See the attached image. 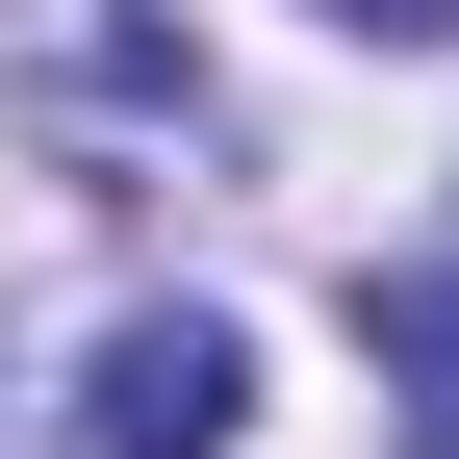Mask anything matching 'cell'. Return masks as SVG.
<instances>
[{
	"label": "cell",
	"instance_id": "cell-3",
	"mask_svg": "<svg viewBox=\"0 0 459 459\" xmlns=\"http://www.w3.org/2000/svg\"><path fill=\"white\" fill-rule=\"evenodd\" d=\"M307 26H358V51H459V0H307Z\"/></svg>",
	"mask_w": 459,
	"mask_h": 459
},
{
	"label": "cell",
	"instance_id": "cell-2",
	"mask_svg": "<svg viewBox=\"0 0 459 459\" xmlns=\"http://www.w3.org/2000/svg\"><path fill=\"white\" fill-rule=\"evenodd\" d=\"M358 332H383V383H409V434L459 459V255H383V281H358Z\"/></svg>",
	"mask_w": 459,
	"mask_h": 459
},
{
	"label": "cell",
	"instance_id": "cell-1",
	"mask_svg": "<svg viewBox=\"0 0 459 459\" xmlns=\"http://www.w3.org/2000/svg\"><path fill=\"white\" fill-rule=\"evenodd\" d=\"M230 434H255V332H230V307H128L51 459H230Z\"/></svg>",
	"mask_w": 459,
	"mask_h": 459
}]
</instances>
